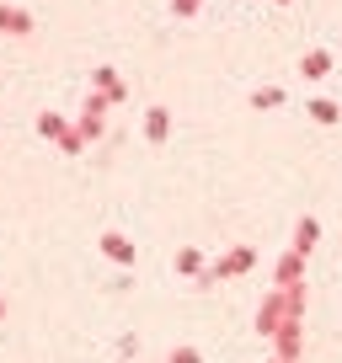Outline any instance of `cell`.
<instances>
[{
  "label": "cell",
  "mask_w": 342,
  "mask_h": 363,
  "mask_svg": "<svg viewBox=\"0 0 342 363\" xmlns=\"http://www.w3.org/2000/svg\"><path fill=\"white\" fill-rule=\"evenodd\" d=\"M102 251H107L113 262H134V246H128L123 235H102Z\"/></svg>",
  "instance_id": "obj_1"
},
{
  "label": "cell",
  "mask_w": 342,
  "mask_h": 363,
  "mask_svg": "<svg viewBox=\"0 0 342 363\" xmlns=\"http://www.w3.org/2000/svg\"><path fill=\"white\" fill-rule=\"evenodd\" d=\"M0 27H11V33H27L33 22H27L22 11H11V6H0Z\"/></svg>",
  "instance_id": "obj_2"
},
{
  "label": "cell",
  "mask_w": 342,
  "mask_h": 363,
  "mask_svg": "<svg viewBox=\"0 0 342 363\" xmlns=\"http://www.w3.org/2000/svg\"><path fill=\"white\" fill-rule=\"evenodd\" d=\"M160 134H166V113L155 107V113H150V139H160Z\"/></svg>",
  "instance_id": "obj_3"
},
{
  "label": "cell",
  "mask_w": 342,
  "mask_h": 363,
  "mask_svg": "<svg viewBox=\"0 0 342 363\" xmlns=\"http://www.w3.org/2000/svg\"><path fill=\"white\" fill-rule=\"evenodd\" d=\"M171 363H198V352H187V347H182V352H171Z\"/></svg>",
  "instance_id": "obj_4"
},
{
  "label": "cell",
  "mask_w": 342,
  "mask_h": 363,
  "mask_svg": "<svg viewBox=\"0 0 342 363\" xmlns=\"http://www.w3.org/2000/svg\"><path fill=\"white\" fill-rule=\"evenodd\" d=\"M193 6H198V0H177V11H193Z\"/></svg>",
  "instance_id": "obj_5"
}]
</instances>
